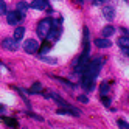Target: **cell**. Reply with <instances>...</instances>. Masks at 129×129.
Listing matches in <instances>:
<instances>
[{"mask_svg": "<svg viewBox=\"0 0 129 129\" xmlns=\"http://www.w3.org/2000/svg\"><path fill=\"white\" fill-rule=\"evenodd\" d=\"M104 61L101 58H95L89 61L87 67L84 70V73H82V81H81V86L84 90H92L95 86V78L98 76V73L101 72V67H103Z\"/></svg>", "mask_w": 129, "mask_h": 129, "instance_id": "6da1fadb", "label": "cell"}, {"mask_svg": "<svg viewBox=\"0 0 129 129\" xmlns=\"http://www.w3.org/2000/svg\"><path fill=\"white\" fill-rule=\"evenodd\" d=\"M51 30V20L50 19H42L39 23H38V28H36V33L41 39H47V36Z\"/></svg>", "mask_w": 129, "mask_h": 129, "instance_id": "7a4b0ae2", "label": "cell"}, {"mask_svg": "<svg viewBox=\"0 0 129 129\" xmlns=\"http://www.w3.org/2000/svg\"><path fill=\"white\" fill-rule=\"evenodd\" d=\"M56 114H58V115H73V117H79V115H81V110L76 109L75 106L69 104L67 107H61V109H58Z\"/></svg>", "mask_w": 129, "mask_h": 129, "instance_id": "3957f363", "label": "cell"}, {"mask_svg": "<svg viewBox=\"0 0 129 129\" xmlns=\"http://www.w3.org/2000/svg\"><path fill=\"white\" fill-rule=\"evenodd\" d=\"M6 20L10 25H17L23 20V14L17 13V11H10V13H6Z\"/></svg>", "mask_w": 129, "mask_h": 129, "instance_id": "277c9868", "label": "cell"}, {"mask_svg": "<svg viewBox=\"0 0 129 129\" xmlns=\"http://www.w3.org/2000/svg\"><path fill=\"white\" fill-rule=\"evenodd\" d=\"M39 42L38 41H34V39H28L25 44H23V50L26 51V53H30V54H34L36 51L39 50Z\"/></svg>", "mask_w": 129, "mask_h": 129, "instance_id": "5b68a950", "label": "cell"}, {"mask_svg": "<svg viewBox=\"0 0 129 129\" xmlns=\"http://www.w3.org/2000/svg\"><path fill=\"white\" fill-rule=\"evenodd\" d=\"M0 45H2V48L10 50V51H16L17 48H19V44H17L13 38H5L2 42H0Z\"/></svg>", "mask_w": 129, "mask_h": 129, "instance_id": "8992f818", "label": "cell"}, {"mask_svg": "<svg viewBox=\"0 0 129 129\" xmlns=\"http://www.w3.org/2000/svg\"><path fill=\"white\" fill-rule=\"evenodd\" d=\"M45 95V98H50V100H54V101H56V103H59V106L61 107H67L69 106V103H67V101H64L58 93H53V92H48V93H44Z\"/></svg>", "mask_w": 129, "mask_h": 129, "instance_id": "52a82bcc", "label": "cell"}, {"mask_svg": "<svg viewBox=\"0 0 129 129\" xmlns=\"http://www.w3.org/2000/svg\"><path fill=\"white\" fill-rule=\"evenodd\" d=\"M30 6L33 10H39V11H45L48 8V2L47 0H34L33 3H30Z\"/></svg>", "mask_w": 129, "mask_h": 129, "instance_id": "ba28073f", "label": "cell"}, {"mask_svg": "<svg viewBox=\"0 0 129 129\" xmlns=\"http://www.w3.org/2000/svg\"><path fill=\"white\" fill-rule=\"evenodd\" d=\"M103 14L107 20H114L115 19V10H114V6H110V5H106L103 6Z\"/></svg>", "mask_w": 129, "mask_h": 129, "instance_id": "9c48e42d", "label": "cell"}, {"mask_svg": "<svg viewBox=\"0 0 129 129\" xmlns=\"http://www.w3.org/2000/svg\"><path fill=\"white\" fill-rule=\"evenodd\" d=\"M95 45L98 48H109V47H112V42L106 38H98V39H95Z\"/></svg>", "mask_w": 129, "mask_h": 129, "instance_id": "30bf717a", "label": "cell"}, {"mask_svg": "<svg viewBox=\"0 0 129 129\" xmlns=\"http://www.w3.org/2000/svg\"><path fill=\"white\" fill-rule=\"evenodd\" d=\"M23 34H25V28L23 26H17V28L14 30V34H13V39L19 44L22 39H23Z\"/></svg>", "mask_w": 129, "mask_h": 129, "instance_id": "8fae6325", "label": "cell"}, {"mask_svg": "<svg viewBox=\"0 0 129 129\" xmlns=\"http://www.w3.org/2000/svg\"><path fill=\"white\" fill-rule=\"evenodd\" d=\"M28 93L30 95H36V93H42V84L39 81H36V82H33V86L28 89Z\"/></svg>", "mask_w": 129, "mask_h": 129, "instance_id": "7c38bea8", "label": "cell"}, {"mask_svg": "<svg viewBox=\"0 0 129 129\" xmlns=\"http://www.w3.org/2000/svg\"><path fill=\"white\" fill-rule=\"evenodd\" d=\"M0 118H2L8 126H11V127H14V129H19V121H17V120H14V118H8V117H0Z\"/></svg>", "mask_w": 129, "mask_h": 129, "instance_id": "4fadbf2b", "label": "cell"}, {"mask_svg": "<svg viewBox=\"0 0 129 129\" xmlns=\"http://www.w3.org/2000/svg\"><path fill=\"white\" fill-rule=\"evenodd\" d=\"M114 33H115V28H114L112 25H106L104 28H103V31H101V34H103V36H104L106 39L109 38V36H112Z\"/></svg>", "mask_w": 129, "mask_h": 129, "instance_id": "5bb4252c", "label": "cell"}, {"mask_svg": "<svg viewBox=\"0 0 129 129\" xmlns=\"http://www.w3.org/2000/svg\"><path fill=\"white\" fill-rule=\"evenodd\" d=\"M28 3H25V2H19V3H17V13H20V14H23L25 16V13H26V10H28Z\"/></svg>", "mask_w": 129, "mask_h": 129, "instance_id": "9a60e30c", "label": "cell"}, {"mask_svg": "<svg viewBox=\"0 0 129 129\" xmlns=\"http://www.w3.org/2000/svg\"><path fill=\"white\" fill-rule=\"evenodd\" d=\"M117 42H118V45H120V48H121V50L129 48V47H127V45H129V39L126 38V36H121V38H120Z\"/></svg>", "mask_w": 129, "mask_h": 129, "instance_id": "2e32d148", "label": "cell"}, {"mask_svg": "<svg viewBox=\"0 0 129 129\" xmlns=\"http://www.w3.org/2000/svg\"><path fill=\"white\" fill-rule=\"evenodd\" d=\"M100 93H101V96H107V93H109V84H107L106 81L101 82V86H100Z\"/></svg>", "mask_w": 129, "mask_h": 129, "instance_id": "e0dca14e", "label": "cell"}, {"mask_svg": "<svg viewBox=\"0 0 129 129\" xmlns=\"http://www.w3.org/2000/svg\"><path fill=\"white\" fill-rule=\"evenodd\" d=\"M39 59L48 62V64H56V62H58V59H54V58H47V56H44V54H39Z\"/></svg>", "mask_w": 129, "mask_h": 129, "instance_id": "ac0fdd59", "label": "cell"}, {"mask_svg": "<svg viewBox=\"0 0 129 129\" xmlns=\"http://www.w3.org/2000/svg\"><path fill=\"white\" fill-rule=\"evenodd\" d=\"M54 79H58L59 82H62V84H66L67 87H70V89H73L75 87V84H72V82H69V81H66V79H62V78H59V76H53Z\"/></svg>", "mask_w": 129, "mask_h": 129, "instance_id": "d6986e66", "label": "cell"}, {"mask_svg": "<svg viewBox=\"0 0 129 129\" xmlns=\"http://www.w3.org/2000/svg\"><path fill=\"white\" fill-rule=\"evenodd\" d=\"M6 3H5V0H0V16H3L6 14Z\"/></svg>", "mask_w": 129, "mask_h": 129, "instance_id": "ffe728a7", "label": "cell"}, {"mask_svg": "<svg viewBox=\"0 0 129 129\" xmlns=\"http://www.w3.org/2000/svg\"><path fill=\"white\" fill-rule=\"evenodd\" d=\"M118 126H120V129H129V124L124 120H118Z\"/></svg>", "mask_w": 129, "mask_h": 129, "instance_id": "44dd1931", "label": "cell"}, {"mask_svg": "<svg viewBox=\"0 0 129 129\" xmlns=\"http://www.w3.org/2000/svg\"><path fill=\"white\" fill-rule=\"evenodd\" d=\"M101 101H103L104 106H107V107L110 106V98H109V96H101Z\"/></svg>", "mask_w": 129, "mask_h": 129, "instance_id": "7402d4cb", "label": "cell"}, {"mask_svg": "<svg viewBox=\"0 0 129 129\" xmlns=\"http://www.w3.org/2000/svg\"><path fill=\"white\" fill-rule=\"evenodd\" d=\"M78 101H81V103H89V98L86 95H78Z\"/></svg>", "mask_w": 129, "mask_h": 129, "instance_id": "603a6c76", "label": "cell"}, {"mask_svg": "<svg viewBox=\"0 0 129 129\" xmlns=\"http://www.w3.org/2000/svg\"><path fill=\"white\" fill-rule=\"evenodd\" d=\"M104 2H107V0H93V5H95V6H101Z\"/></svg>", "mask_w": 129, "mask_h": 129, "instance_id": "cb8c5ba5", "label": "cell"}, {"mask_svg": "<svg viewBox=\"0 0 129 129\" xmlns=\"http://www.w3.org/2000/svg\"><path fill=\"white\" fill-rule=\"evenodd\" d=\"M30 115H31V117H33L34 120H39V121H42V120H44L42 117H39V115H36V114H30Z\"/></svg>", "mask_w": 129, "mask_h": 129, "instance_id": "d4e9b609", "label": "cell"}, {"mask_svg": "<svg viewBox=\"0 0 129 129\" xmlns=\"http://www.w3.org/2000/svg\"><path fill=\"white\" fill-rule=\"evenodd\" d=\"M121 31H123V36H126V38H127V28H121Z\"/></svg>", "mask_w": 129, "mask_h": 129, "instance_id": "484cf974", "label": "cell"}, {"mask_svg": "<svg viewBox=\"0 0 129 129\" xmlns=\"http://www.w3.org/2000/svg\"><path fill=\"white\" fill-rule=\"evenodd\" d=\"M3 112H5V106L0 104V114H3Z\"/></svg>", "mask_w": 129, "mask_h": 129, "instance_id": "4316f807", "label": "cell"}, {"mask_svg": "<svg viewBox=\"0 0 129 129\" xmlns=\"http://www.w3.org/2000/svg\"><path fill=\"white\" fill-rule=\"evenodd\" d=\"M76 2H78V3H82V0H76Z\"/></svg>", "mask_w": 129, "mask_h": 129, "instance_id": "83f0119b", "label": "cell"}, {"mask_svg": "<svg viewBox=\"0 0 129 129\" xmlns=\"http://www.w3.org/2000/svg\"><path fill=\"white\" fill-rule=\"evenodd\" d=\"M126 2H127V0H126Z\"/></svg>", "mask_w": 129, "mask_h": 129, "instance_id": "f1b7e54d", "label": "cell"}]
</instances>
